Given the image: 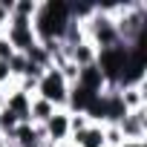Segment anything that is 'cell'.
I'll list each match as a JSON object with an SVG mask.
<instances>
[{"mask_svg": "<svg viewBox=\"0 0 147 147\" xmlns=\"http://www.w3.org/2000/svg\"><path fill=\"white\" fill-rule=\"evenodd\" d=\"M3 38H6V40L12 43V49L20 52V55H26L32 46H38V38H35L32 20H18V18H12L9 26L3 29Z\"/></svg>", "mask_w": 147, "mask_h": 147, "instance_id": "cell-3", "label": "cell"}, {"mask_svg": "<svg viewBox=\"0 0 147 147\" xmlns=\"http://www.w3.org/2000/svg\"><path fill=\"white\" fill-rule=\"evenodd\" d=\"M84 127H90V118L84 113H69V136L72 133H81Z\"/></svg>", "mask_w": 147, "mask_h": 147, "instance_id": "cell-15", "label": "cell"}, {"mask_svg": "<svg viewBox=\"0 0 147 147\" xmlns=\"http://www.w3.org/2000/svg\"><path fill=\"white\" fill-rule=\"evenodd\" d=\"M69 23V3L52 0V3H38V12L32 18V29L38 43H52L63 38V29Z\"/></svg>", "mask_w": 147, "mask_h": 147, "instance_id": "cell-1", "label": "cell"}, {"mask_svg": "<svg viewBox=\"0 0 147 147\" xmlns=\"http://www.w3.org/2000/svg\"><path fill=\"white\" fill-rule=\"evenodd\" d=\"M35 12H38L35 0H15L12 3V18H18V20H32Z\"/></svg>", "mask_w": 147, "mask_h": 147, "instance_id": "cell-12", "label": "cell"}, {"mask_svg": "<svg viewBox=\"0 0 147 147\" xmlns=\"http://www.w3.org/2000/svg\"><path fill=\"white\" fill-rule=\"evenodd\" d=\"M35 95H38V98H43V101H49L55 110H63V107H66V95H69V84L61 78V72H58V69H52V66H49L43 75L38 78Z\"/></svg>", "mask_w": 147, "mask_h": 147, "instance_id": "cell-2", "label": "cell"}, {"mask_svg": "<svg viewBox=\"0 0 147 147\" xmlns=\"http://www.w3.org/2000/svg\"><path fill=\"white\" fill-rule=\"evenodd\" d=\"M115 127L121 130L124 144H141V141L147 138V107H141V110H130Z\"/></svg>", "mask_w": 147, "mask_h": 147, "instance_id": "cell-4", "label": "cell"}, {"mask_svg": "<svg viewBox=\"0 0 147 147\" xmlns=\"http://www.w3.org/2000/svg\"><path fill=\"white\" fill-rule=\"evenodd\" d=\"M95 58H98V49H95L90 40H81L78 46L69 49V61L75 63L78 69H84V66H95Z\"/></svg>", "mask_w": 147, "mask_h": 147, "instance_id": "cell-10", "label": "cell"}, {"mask_svg": "<svg viewBox=\"0 0 147 147\" xmlns=\"http://www.w3.org/2000/svg\"><path fill=\"white\" fill-rule=\"evenodd\" d=\"M104 144H107V147H121V144H124L121 130H118L115 124H107V127H104Z\"/></svg>", "mask_w": 147, "mask_h": 147, "instance_id": "cell-14", "label": "cell"}, {"mask_svg": "<svg viewBox=\"0 0 147 147\" xmlns=\"http://www.w3.org/2000/svg\"><path fill=\"white\" fill-rule=\"evenodd\" d=\"M12 3L15 0H0V29H6L12 20Z\"/></svg>", "mask_w": 147, "mask_h": 147, "instance_id": "cell-16", "label": "cell"}, {"mask_svg": "<svg viewBox=\"0 0 147 147\" xmlns=\"http://www.w3.org/2000/svg\"><path fill=\"white\" fill-rule=\"evenodd\" d=\"M43 130H46V141L49 144L63 147L69 141V113L66 110H55V115L43 124Z\"/></svg>", "mask_w": 147, "mask_h": 147, "instance_id": "cell-5", "label": "cell"}, {"mask_svg": "<svg viewBox=\"0 0 147 147\" xmlns=\"http://www.w3.org/2000/svg\"><path fill=\"white\" fill-rule=\"evenodd\" d=\"M12 55H15L12 43H9L6 38H0V61H3V63H9V61H12Z\"/></svg>", "mask_w": 147, "mask_h": 147, "instance_id": "cell-18", "label": "cell"}, {"mask_svg": "<svg viewBox=\"0 0 147 147\" xmlns=\"http://www.w3.org/2000/svg\"><path fill=\"white\" fill-rule=\"evenodd\" d=\"M12 87H15V81L9 75V63L0 61V90H12Z\"/></svg>", "mask_w": 147, "mask_h": 147, "instance_id": "cell-17", "label": "cell"}, {"mask_svg": "<svg viewBox=\"0 0 147 147\" xmlns=\"http://www.w3.org/2000/svg\"><path fill=\"white\" fill-rule=\"evenodd\" d=\"M0 38H3V29H0Z\"/></svg>", "mask_w": 147, "mask_h": 147, "instance_id": "cell-20", "label": "cell"}, {"mask_svg": "<svg viewBox=\"0 0 147 147\" xmlns=\"http://www.w3.org/2000/svg\"><path fill=\"white\" fill-rule=\"evenodd\" d=\"M26 61L29 63H35V66H40V69H49L52 66V58H49V52L38 43V46H32L29 52H26Z\"/></svg>", "mask_w": 147, "mask_h": 147, "instance_id": "cell-13", "label": "cell"}, {"mask_svg": "<svg viewBox=\"0 0 147 147\" xmlns=\"http://www.w3.org/2000/svg\"><path fill=\"white\" fill-rule=\"evenodd\" d=\"M40 147H58V144H49V141H43V144H40Z\"/></svg>", "mask_w": 147, "mask_h": 147, "instance_id": "cell-19", "label": "cell"}, {"mask_svg": "<svg viewBox=\"0 0 147 147\" xmlns=\"http://www.w3.org/2000/svg\"><path fill=\"white\" fill-rule=\"evenodd\" d=\"M63 147H107L104 144V127L101 124H90L81 133H72Z\"/></svg>", "mask_w": 147, "mask_h": 147, "instance_id": "cell-7", "label": "cell"}, {"mask_svg": "<svg viewBox=\"0 0 147 147\" xmlns=\"http://www.w3.org/2000/svg\"><path fill=\"white\" fill-rule=\"evenodd\" d=\"M75 84L84 87V90L92 92V95H101L104 87H107V81H104V75H101L98 66H84V69H78V81H75Z\"/></svg>", "mask_w": 147, "mask_h": 147, "instance_id": "cell-9", "label": "cell"}, {"mask_svg": "<svg viewBox=\"0 0 147 147\" xmlns=\"http://www.w3.org/2000/svg\"><path fill=\"white\" fill-rule=\"evenodd\" d=\"M52 115H55V107H52L49 101L32 95V104H29V124H35V127H38V124H46Z\"/></svg>", "mask_w": 147, "mask_h": 147, "instance_id": "cell-11", "label": "cell"}, {"mask_svg": "<svg viewBox=\"0 0 147 147\" xmlns=\"http://www.w3.org/2000/svg\"><path fill=\"white\" fill-rule=\"evenodd\" d=\"M29 104H32V95H26L18 87H12V90H6V98H3V107L0 110H9L20 124H29Z\"/></svg>", "mask_w": 147, "mask_h": 147, "instance_id": "cell-6", "label": "cell"}, {"mask_svg": "<svg viewBox=\"0 0 147 147\" xmlns=\"http://www.w3.org/2000/svg\"><path fill=\"white\" fill-rule=\"evenodd\" d=\"M118 98H121V104H124L127 113L147 107V81L144 84H127V87H121L118 90Z\"/></svg>", "mask_w": 147, "mask_h": 147, "instance_id": "cell-8", "label": "cell"}]
</instances>
